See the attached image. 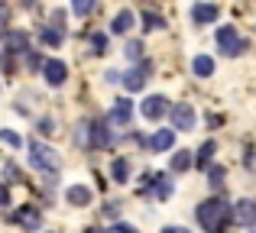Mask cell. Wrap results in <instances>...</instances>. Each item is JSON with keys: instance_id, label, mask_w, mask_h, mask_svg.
<instances>
[{"instance_id": "6da1fadb", "label": "cell", "mask_w": 256, "mask_h": 233, "mask_svg": "<svg viewBox=\"0 0 256 233\" xmlns=\"http://www.w3.org/2000/svg\"><path fill=\"white\" fill-rule=\"evenodd\" d=\"M234 221V208L220 198H211V201L198 204V224L208 233H224V227Z\"/></svg>"}, {"instance_id": "7a4b0ae2", "label": "cell", "mask_w": 256, "mask_h": 233, "mask_svg": "<svg viewBox=\"0 0 256 233\" xmlns=\"http://www.w3.org/2000/svg\"><path fill=\"white\" fill-rule=\"evenodd\" d=\"M30 162L36 165V169H42V172H56L58 169V152L52 149V146L32 139V143H30Z\"/></svg>"}, {"instance_id": "3957f363", "label": "cell", "mask_w": 256, "mask_h": 233, "mask_svg": "<svg viewBox=\"0 0 256 233\" xmlns=\"http://www.w3.org/2000/svg\"><path fill=\"white\" fill-rule=\"evenodd\" d=\"M218 45H220V52H227V55H237V52L244 49V39L237 36L234 26H220L218 29Z\"/></svg>"}, {"instance_id": "277c9868", "label": "cell", "mask_w": 256, "mask_h": 233, "mask_svg": "<svg viewBox=\"0 0 256 233\" xmlns=\"http://www.w3.org/2000/svg\"><path fill=\"white\" fill-rule=\"evenodd\" d=\"M234 224H237V227H253L256 224V201L244 198V201L234 204Z\"/></svg>"}, {"instance_id": "5b68a950", "label": "cell", "mask_w": 256, "mask_h": 233, "mask_svg": "<svg viewBox=\"0 0 256 233\" xmlns=\"http://www.w3.org/2000/svg\"><path fill=\"white\" fill-rule=\"evenodd\" d=\"M42 71H46V81H49L52 88L65 84V78H68V68H65V62H58V58H49V62L42 65Z\"/></svg>"}, {"instance_id": "8992f818", "label": "cell", "mask_w": 256, "mask_h": 233, "mask_svg": "<svg viewBox=\"0 0 256 233\" xmlns=\"http://www.w3.org/2000/svg\"><path fill=\"white\" fill-rule=\"evenodd\" d=\"M13 221H16L23 230H39V224H42V214H39L36 208H30V204H23V208L13 214Z\"/></svg>"}, {"instance_id": "52a82bcc", "label": "cell", "mask_w": 256, "mask_h": 233, "mask_svg": "<svg viewBox=\"0 0 256 233\" xmlns=\"http://www.w3.org/2000/svg\"><path fill=\"white\" fill-rule=\"evenodd\" d=\"M192 126H194L192 104H178V107H172V130H192Z\"/></svg>"}, {"instance_id": "ba28073f", "label": "cell", "mask_w": 256, "mask_h": 233, "mask_svg": "<svg viewBox=\"0 0 256 233\" xmlns=\"http://www.w3.org/2000/svg\"><path fill=\"white\" fill-rule=\"evenodd\" d=\"M150 68H152V65L143 62L140 68H130V71H126V75H124L126 91H140V88H143V84H146V75H150Z\"/></svg>"}, {"instance_id": "9c48e42d", "label": "cell", "mask_w": 256, "mask_h": 233, "mask_svg": "<svg viewBox=\"0 0 256 233\" xmlns=\"http://www.w3.org/2000/svg\"><path fill=\"white\" fill-rule=\"evenodd\" d=\"M130 117H133V104L124 97V101H114L110 114H107V123H130Z\"/></svg>"}, {"instance_id": "30bf717a", "label": "cell", "mask_w": 256, "mask_h": 233, "mask_svg": "<svg viewBox=\"0 0 256 233\" xmlns=\"http://www.w3.org/2000/svg\"><path fill=\"white\" fill-rule=\"evenodd\" d=\"M166 104H169V101L156 94V97H146V101H143V107H140V110H143V117H146V120H159V117L166 114V110H169Z\"/></svg>"}, {"instance_id": "8fae6325", "label": "cell", "mask_w": 256, "mask_h": 233, "mask_svg": "<svg viewBox=\"0 0 256 233\" xmlns=\"http://www.w3.org/2000/svg\"><path fill=\"white\" fill-rule=\"evenodd\" d=\"M172 143H175V130H156V133H152V139H150V146L156 152L172 149Z\"/></svg>"}, {"instance_id": "7c38bea8", "label": "cell", "mask_w": 256, "mask_h": 233, "mask_svg": "<svg viewBox=\"0 0 256 233\" xmlns=\"http://www.w3.org/2000/svg\"><path fill=\"white\" fill-rule=\"evenodd\" d=\"M26 49H30V36L26 32H20V29L6 32V52H26Z\"/></svg>"}, {"instance_id": "4fadbf2b", "label": "cell", "mask_w": 256, "mask_h": 233, "mask_svg": "<svg viewBox=\"0 0 256 233\" xmlns=\"http://www.w3.org/2000/svg\"><path fill=\"white\" fill-rule=\"evenodd\" d=\"M65 198H68V204H75V208H84V204H91V191H88L84 185H72Z\"/></svg>"}, {"instance_id": "5bb4252c", "label": "cell", "mask_w": 256, "mask_h": 233, "mask_svg": "<svg viewBox=\"0 0 256 233\" xmlns=\"http://www.w3.org/2000/svg\"><path fill=\"white\" fill-rule=\"evenodd\" d=\"M218 6H214V3H198V6H194V10H192V16H194V23H211V19H218Z\"/></svg>"}, {"instance_id": "9a60e30c", "label": "cell", "mask_w": 256, "mask_h": 233, "mask_svg": "<svg viewBox=\"0 0 256 233\" xmlns=\"http://www.w3.org/2000/svg\"><path fill=\"white\" fill-rule=\"evenodd\" d=\"M192 68H194V75H198V78H211V75H214V62H211L208 55H198Z\"/></svg>"}, {"instance_id": "2e32d148", "label": "cell", "mask_w": 256, "mask_h": 233, "mask_svg": "<svg viewBox=\"0 0 256 233\" xmlns=\"http://www.w3.org/2000/svg\"><path fill=\"white\" fill-rule=\"evenodd\" d=\"M130 26H133V13H130V10H120L117 16H114L110 29H114V32H126V29H130Z\"/></svg>"}, {"instance_id": "e0dca14e", "label": "cell", "mask_w": 256, "mask_h": 233, "mask_svg": "<svg viewBox=\"0 0 256 233\" xmlns=\"http://www.w3.org/2000/svg\"><path fill=\"white\" fill-rule=\"evenodd\" d=\"M75 143H82V146H94V123H84L78 126V133H75Z\"/></svg>"}, {"instance_id": "ac0fdd59", "label": "cell", "mask_w": 256, "mask_h": 233, "mask_svg": "<svg viewBox=\"0 0 256 233\" xmlns=\"http://www.w3.org/2000/svg\"><path fill=\"white\" fill-rule=\"evenodd\" d=\"M214 149H218V146H214L211 139H208V143L198 149V169H204V172H208V165H211V156H214Z\"/></svg>"}, {"instance_id": "d6986e66", "label": "cell", "mask_w": 256, "mask_h": 233, "mask_svg": "<svg viewBox=\"0 0 256 233\" xmlns=\"http://www.w3.org/2000/svg\"><path fill=\"white\" fill-rule=\"evenodd\" d=\"M94 146H110V133H107V120L94 123Z\"/></svg>"}, {"instance_id": "ffe728a7", "label": "cell", "mask_w": 256, "mask_h": 233, "mask_svg": "<svg viewBox=\"0 0 256 233\" xmlns=\"http://www.w3.org/2000/svg\"><path fill=\"white\" fill-rule=\"evenodd\" d=\"M143 23H146V29H150V32H152V29H162V26H166L162 16H159V13H152V10L143 13Z\"/></svg>"}, {"instance_id": "44dd1931", "label": "cell", "mask_w": 256, "mask_h": 233, "mask_svg": "<svg viewBox=\"0 0 256 233\" xmlns=\"http://www.w3.org/2000/svg\"><path fill=\"white\" fill-rule=\"evenodd\" d=\"M172 169H175V172H185V169H192V152H178V156L172 159Z\"/></svg>"}, {"instance_id": "7402d4cb", "label": "cell", "mask_w": 256, "mask_h": 233, "mask_svg": "<svg viewBox=\"0 0 256 233\" xmlns=\"http://www.w3.org/2000/svg\"><path fill=\"white\" fill-rule=\"evenodd\" d=\"M91 10H94V0H75V3H72V13H75V16H88Z\"/></svg>"}, {"instance_id": "603a6c76", "label": "cell", "mask_w": 256, "mask_h": 233, "mask_svg": "<svg viewBox=\"0 0 256 233\" xmlns=\"http://www.w3.org/2000/svg\"><path fill=\"white\" fill-rule=\"evenodd\" d=\"M91 45H94V55H104V52H107V36L94 32V36H91Z\"/></svg>"}, {"instance_id": "cb8c5ba5", "label": "cell", "mask_w": 256, "mask_h": 233, "mask_svg": "<svg viewBox=\"0 0 256 233\" xmlns=\"http://www.w3.org/2000/svg\"><path fill=\"white\" fill-rule=\"evenodd\" d=\"M42 42L46 45H58L62 42V29H42Z\"/></svg>"}, {"instance_id": "d4e9b609", "label": "cell", "mask_w": 256, "mask_h": 233, "mask_svg": "<svg viewBox=\"0 0 256 233\" xmlns=\"http://www.w3.org/2000/svg\"><path fill=\"white\" fill-rule=\"evenodd\" d=\"M114 178H117V182H126V159H117V162H114Z\"/></svg>"}, {"instance_id": "484cf974", "label": "cell", "mask_w": 256, "mask_h": 233, "mask_svg": "<svg viewBox=\"0 0 256 233\" xmlns=\"http://www.w3.org/2000/svg\"><path fill=\"white\" fill-rule=\"evenodd\" d=\"M140 52H143V45H140V42H130V45H126V58H133V62L140 58Z\"/></svg>"}, {"instance_id": "4316f807", "label": "cell", "mask_w": 256, "mask_h": 233, "mask_svg": "<svg viewBox=\"0 0 256 233\" xmlns=\"http://www.w3.org/2000/svg\"><path fill=\"white\" fill-rule=\"evenodd\" d=\"M0 136H4V139H6L10 146H20V143H23V139H20L16 133H10V130H0Z\"/></svg>"}, {"instance_id": "83f0119b", "label": "cell", "mask_w": 256, "mask_h": 233, "mask_svg": "<svg viewBox=\"0 0 256 233\" xmlns=\"http://www.w3.org/2000/svg\"><path fill=\"white\" fill-rule=\"evenodd\" d=\"M220 178H224V169H218V165H214V169H211V182L220 185Z\"/></svg>"}, {"instance_id": "f1b7e54d", "label": "cell", "mask_w": 256, "mask_h": 233, "mask_svg": "<svg viewBox=\"0 0 256 233\" xmlns=\"http://www.w3.org/2000/svg\"><path fill=\"white\" fill-rule=\"evenodd\" d=\"M114 233H136V230L126 227V224H117V227H114Z\"/></svg>"}, {"instance_id": "f546056e", "label": "cell", "mask_w": 256, "mask_h": 233, "mask_svg": "<svg viewBox=\"0 0 256 233\" xmlns=\"http://www.w3.org/2000/svg\"><path fill=\"white\" fill-rule=\"evenodd\" d=\"M4 29H6V10L0 6V32H4Z\"/></svg>"}, {"instance_id": "4dcf8cb0", "label": "cell", "mask_w": 256, "mask_h": 233, "mask_svg": "<svg viewBox=\"0 0 256 233\" xmlns=\"http://www.w3.org/2000/svg\"><path fill=\"white\" fill-rule=\"evenodd\" d=\"M6 201H10V195H6V188L0 185V204H6Z\"/></svg>"}, {"instance_id": "1f68e13d", "label": "cell", "mask_w": 256, "mask_h": 233, "mask_svg": "<svg viewBox=\"0 0 256 233\" xmlns=\"http://www.w3.org/2000/svg\"><path fill=\"white\" fill-rule=\"evenodd\" d=\"M162 233H188V230H185V227H166Z\"/></svg>"}]
</instances>
